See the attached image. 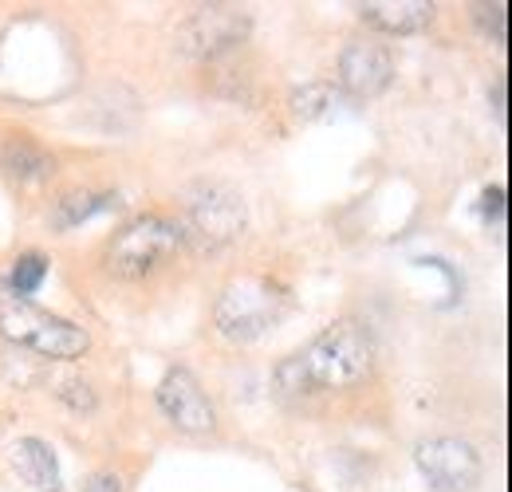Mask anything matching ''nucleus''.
I'll return each mask as SVG.
<instances>
[{
	"label": "nucleus",
	"instance_id": "nucleus-1",
	"mask_svg": "<svg viewBox=\"0 0 512 492\" xmlns=\"http://www.w3.org/2000/svg\"><path fill=\"white\" fill-rule=\"evenodd\" d=\"M375 367V339L359 319H335L320 331L304 351L276 367V390L288 398L320 394V390H347L363 382Z\"/></svg>",
	"mask_w": 512,
	"mask_h": 492
},
{
	"label": "nucleus",
	"instance_id": "nucleus-2",
	"mask_svg": "<svg viewBox=\"0 0 512 492\" xmlns=\"http://www.w3.org/2000/svg\"><path fill=\"white\" fill-rule=\"evenodd\" d=\"M0 335L12 347H24V351L52 359V363H71V359L87 355V347H91L87 327L36 308L32 300L12 296L4 284H0Z\"/></svg>",
	"mask_w": 512,
	"mask_h": 492
},
{
	"label": "nucleus",
	"instance_id": "nucleus-3",
	"mask_svg": "<svg viewBox=\"0 0 512 492\" xmlns=\"http://www.w3.org/2000/svg\"><path fill=\"white\" fill-rule=\"evenodd\" d=\"M245 197L225 182H193L182 193V245H193L197 252H217L233 245L245 233Z\"/></svg>",
	"mask_w": 512,
	"mask_h": 492
},
{
	"label": "nucleus",
	"instance_id": "nucleus-4",
	"mask_svg": "<svg viewBox=\"0 0 512 492\" xmlns=\"http://www.w3.org/2000/svg\"><path fill=\"white\" fill-rule=\"evenodd\" d=\"M292 308L288 292L264 276H241L233 284L221 288L217 308H213V323L225 339L233 343H253L260 335H268Z\"/></svg>",
	"mask_w": 512,
	"mask_h": 492
},
{
	"label": "nucleus",
	"instance_id": "nucleus-5",
	"mask_svg": "<svg viewBox=\"0 0 512 492\" xmlns=\"http://www.w3.org/2000/svg\"><path fill=\"white\" fill-rule=\"evenodd\" d=\"M178 248H182L178 221L158 217V213L138 217L107 248V272L115 280H142V276L158 272Z\"/></svg>",
	"mask_w": 512,
	"mask_h": 492
},
{
	"label": "nucleus",
	"instance_id": "nucleus-6",
	"mask_svg": "<svg viewBox=\"0 0 512 492\" xmlns=\"http://www.w3.org/2000/svg\"><path fill=\"white\" fill-rule=\"evenodd\" d=\"M253 32V20L237 4H201L178 28V52L190 60H217L241 48Z\"/></svg>",
	"mask_w": 512,
	"mask_h": 492
},
{
	"label": "nucleus",
	"instance_id": "nucleus-7",
	"mask_svg": "<svg viewBox=\"0 0 512 492\" xmlns=\"http://www.w3.org/2000/svg\"><path fill=\"white\" fill-rule=\"evenodd\" d=\"M414 461L434 492H469L481 481V457L465 437H430L414 449Z\"/></svg>",
	"mask_w": 512,
	"mask_h": 492
},
{
	"label": "nucleus",
	"instance_id": "nucleus-8",
	"mask_svg": "<svg viewBox=\"0 0 512 492\" xmlns=\"http://www.w3.org/2000/svg\"><path fill=\"white\" fill-rule=\"evenodd\" d=\"M158 410L182 433H209L217 426V410L209 394L186 367L166 370V378L158 382Z\"/></svg>",
	"mask_w": 512,
	"mask_h": 492
},
{
	"label": "nucleus",
	"instance_id": "nucleus-9",
	"mask_svg": "<svg viewBox=\"0 0 512 492\" xmlns=\"http://www.w3.org/2000/svg\"><path fill=\"white\" fill-rule=\"evenodd\" d=\"M394 79V60L383 44H347L339 56V87L347 99H375Z\"/></svg>",
	"mask_w": 512,
	"mask_h": 492
},
{
	"label": "nucleus",
	"instance_id": "nucleus-10",
	"mask_svg": "<svg viewBox=\"0 0 512 492\" xmlns=\"http://www.w3.org/2000/svg\"><path fill=\"white\" fill-rule=\"evenodd\" d=\"M359 16L367 28H379L386 36H414L434 20V4H426V0H371V4H359Z\"/></svg>",
	"mask_w": 512,
	"mask_h": 492
},
{
	"label": "nucleus",
	"instance_id": "nucleus-11",
	"mask_svg": "<svg viewBox=\"0 0 512 492\" xmlns=\"http://www.w3.org/2000/svg\"><path fill=\"white\" fill-rule=\"evenodd\" d=\"M0 170H4L12 182L36 185V182H48V178L56 174V158H52L36 138L16 134V138H8V142L0 146Z\"/></svg>",
	"mask_w": 512,
	"mask_h": 492
},
{
	"label": "nucleus",
	"instance_id": "nucleus-12",
	"mask_svg": "<svg viewBox=\"0 0 512 492\" xmlns=\"http://www.w3.org/2000/svg\"><path fill=\"white\" fill-rule=\"evenodd\" d=\"M12 465H16V473H20L36 492L64 489L56 449H52L48 441H40V437H20V441L12 445Z\"/></svg>",
	"mask_w": 512,
	"mask_h": 492
},
{
	"label": "nucleus",
	"instance_id": "nucleus-13",
	"mask_svg": "<svg viewBox=\"0 0 512 492\" xmlns=\"http://www.w3.org/2000/svg\"><path fill=\"white\" fill-rule=\"evenodd\" d=\"M292 115L300 123H335L351 111V99L339 83H327V79H316V83H304L292 91Z\"/></svg>",
	"mask_w": 512,
	"mask_h": 492
},
{
	"label": "nucleus",
	"instance_id": "nucleus-14",
	"mask_svg": "<svg viewBox=\"0 0 512 492\" xmlns=\"http://www.w3.org/2000/svg\"><path fill=\"white\" fill-rule=\"evenodd\" d=\"M119 205V193H91V189H71L64 193L56 205H52V229L67 233V229H79L83 221H91L95 213L103 209H115Z\"/></svg>",
	"mask_w": 512,
	"mask_h": 492
},
{
	"label": "nucleus",
	"instance_id": "nucleus-15",
	"mask_svg": "<svg viewBox=\"0 0 512 492\" xmlns=\"http://www.w3.org/2000/svg\"><path fill=\"white\" fill-rule=\"evenodd\" d=\"M48 280V256H40V252H24V256H16L12 260V276H8V292L12 296H20V300H28V296H36L40 292V284Z\"/></svg>",
	"mask_w": 512,
	"mask_h": 492
},
{
	"label": "nucleus",
	"instance_id": "nucleus-16",
	"mask_svg": "<svg viewBox=\"0 0 512 492\" xmlns=\"http://www.w3.org/2000/svg\"><path fill=\"white\" fill-rule=\"evenodd\" d=\"M473 16H477V24L485 28V36L493 44H505V36H509V4L505 0H497V4H473Z\"/></svg>",
	"mask_w": 512,
	"mask_h": 492
},
{
	"label": "nucleus",
	"instance_id": "nucleus-17",
	"mask_svg": "<svg viewBox=\"0 0 512 492\" xmlns=\"http://www.w3.org/2000/svg\"><path fill=\"white\" fill-rule=\"evenodd\" d=\"M56 398L67 402L71 410H95V390L83 382V378H67V382H56Z\"/></svg>",
	"mask_w": 512,
	"mask_h": 492
},
{
	"label": "nucleus",
	"instance_id": "nucleus-18",
	"mask_svg": "<svg viewBox=\"0 0 512 492\" xmlns=\"http://www.w3.org/2000/svg\"><path fill=\"white\" fill-rule=\"evenodd\" d=\"M481 217H485V225H501L505 221V185H489L485 193H481Z\"/></svg>",
	"mask_w": 512,
	"mask_h": 492
},
{
	"label": "nucleus",
	"instance_id": "nucleus-19",
	"mask_svg": "<svg viewBox=\"0 0 512 492\" xmlns=\"http://www.w3.org/2000/svg\"><path fill=\"white\" fill-rule=\"evenodd\" d=\"M83 492H123V485H119L115 473H95V477L83 485Z\"/></svg>",
	"mask_w": 512,
	"mask_h": 492
},
{
	"label": "nucleus",
	"instance_id": "nucleus-20",
	"mask_svg": "<svg viewBox=\"0 0 512 492\" xmlns=\"http://www.w3.org/2000/svg\"><path fill=\"white\" fill-rule=\"evenodd\" d=\"M493 103H497V119H505V79L493 87Z\"/></svg>",
	"mask_w": 512,
	"mask_h": 492
}]
</instances>
